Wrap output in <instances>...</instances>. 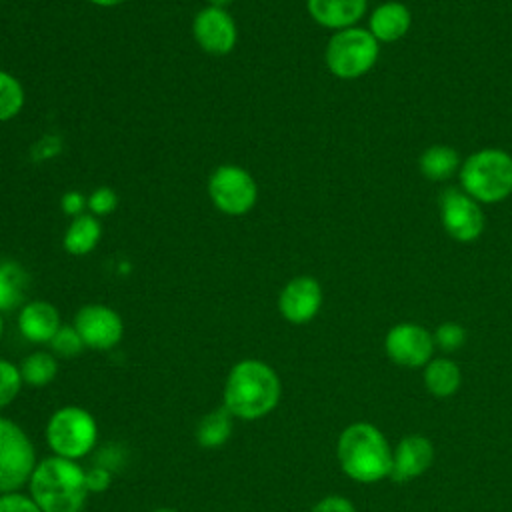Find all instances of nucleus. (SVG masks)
Returning a JSON list of instances; mask_svg holds the SVG:
<instances>
[{
	"instance_id": "obj_18",
	"label": "nucleus",
	"mask_w": 512,
	"mask_h": 512,
	"mask_svg": "<svg viewBox=\"0 0 512 512\" xmlns=\"http://www.w3.org/2000/svg\"><path fill=\"white\" fill-rule=\"evenodd\" d=\"M460 154L448 144H432L418 156V170L430 182H444L460 170Z\"/></svg>"
},
{
	"instance_id": "obj_5",
	"label": "nucleus",
	"mask_w": 512,
	"mask_h": 512,
	"mask_svg": "<svg viewBox=\"0 0 512 512\" xmlns=\"http://www.w3.org/2000/svg\"><path fill=\"white\" fill-rule=\"evenodd\" d=\"M44 436L54 456L82 460L98 442V424L86 408L70 404L50 414Z\"/></svg>"
},
{
	"instance_id": "obj_22",
	"label": "nucleus",
	"mask_w": 512,
	"mask_h": 512,
	"mask_svg": "<svg viewBox=\"0 0 512 512\" xmlns=\"http://www.w3.org/2000/svg\"><path fill=\"white\" fill-rule=\"evenodd\" d=\"M28 290L26 270L12 260L0 262V312L22 308Z\"/></svg>"
},
{
	"instance_id": "obj_19",
	"label": "nucleus",
	"mask_w": 512,
	"mask_h": 512,
	"mask_svg": "<svg viewBox=\"0 0 512 512\" xmlns=\"http://www.w3.org/2000/svg\"><path fill=\"white\" fill-rule=\"evenodd\" d=\"M102 238V226L100 220L94 214H80L72 218L70 226L64 232V250L72 256H84L92 252Z\"/></svg>"
},
{
	"instance_id": "obj_8",
	"label": "nucleus",
	"mask_w": 512,
	"mask_h": 512,
	"mask_svg": "<svg viewBox=\"0 0 512 512\" xmlns=\"http://www.w3.org/2000/svg\"><path fill=\"white\" fill-rule=\"evenodd\" d=\"M208 194L220 212L228 216H242L254 208L258 188L248 170L236 164H222L210 174Z\"/></svg>"
},
{
	"instance_id": "obj_20",
	"label": "nucleus",
	"mask_w": 512,
	"mask_h": 512,
	"mask_svg": "<svg viewBox=\"0 0 512 512\" xmlns=\"http://www.w3.org/2000/svg\"><path fill=\"white\" fill-rule=\"evenodd\" d=\"M462 384L460 366L450 358H432L424 366V386L436 398H448Z\"/></svg>"
},
{
	"instance_id": "obj_15",
	"label": "nucleus",
	"mask_w": 512,
	"mask_h": 512,
	"mask_svg": "<svg viewBox=\"0 0 512 512\" xmlns=\"http://www.w3.org/2000/svg\"><path fill=\"white\" fill-rule=\"evenodd\" d=\"M60 326L58 308L46 300L26 302L18 312V330L28 342L50 344Z\"/></svg>"
},
{
	"instance_id": "obj_14",
	"label": "nucleus",
	"mask_w": 512,
	"mask_h": 512,
	"mask_svg": "<svg viewBox=\"0 0 512 512\" xmlns=\"http://www.w3.org/2000/svg\"><path fill=\"white\" fill-rule=\"evenodd\" d=\"M434 462V446L422 434H408L392 448L390 478L394 482H408L422 476Z\"/></svg>"
},
{
	"instance_id": "obj_11",
	"label": "nucleus",
	"mask_w": 512,
	"mask_h": 512,
	"mask_svg": "<svg viewBox=\"0 0 512 512\" xmlns=\"http://www.w3.org/2000/svg\"><path fill=\"white\" fill-rule=\"evenodd\" d=\"M74 328L92 350H112L124 334L120 314L106 304L82 306L74 316Z\"/></svg>"
},
{
	"instance_id": "obj_32",
	"label": "nucleus",
	"mask_w": 512,
	"mask_h": 512,
	"mask_svg": "<svg viewBox=\"0 0 512 512\" xmlns=\"http://www.w3.org/2000/svg\"><path fill=\"white\" fill-rule=\"evenodd\" d=\"M60 206H62V212L68 214V216H80L84 214V208H88V198L76 190H70L62 196L60 200Z\"/></svg>"
},
{
	"instance_id": "obj_16",
	"label": "nucleus",
	"mask_w": 512,
	"mask_h": 512,
	"mask_svg": "<svg viewBox=\"0 0 512 512\" xmlns=\"http://www.w3.org/2000/svg\"><path fill=\"white\" fill-rule=\"evenodd\" d=\"M366 4L368 0H306L312 20L334 32L356 26L366 14Z\"/></svg>"
},
{
	"instance_id": "obj_34",
	"label": "nucleus",
	"mask_w": 512,
	"mask_h": 512,
	"mask_svg": "<svg viewBox=\"0 0 512 512\" xmlns=\"http://www.w3.org/2000/svg\"><path fill=\"white\" fill-rule=\"evenodd\" d=\"M210 6H218V8H226L232 0H208Z\"/></svg>"
},
{
	"instance_id": "obj_30",
	"label": "nucleus",
	"mask_w": 512,
	"mask_h": 512,
	"mask_svg": "<svg viewBox=\"0 0 512 512\" xmlns=\"http://www.w3.org/2000/svg\"><path fill=\"white\" fill-rule=\"evenodd\" d=\"M112 484V470L104 464H96L86 470V488L90 494L108 490Z\"/></svg>"
},
{
	"instance_id": "obj_17",
	"label": "nucleus",
	"mask_w": 512,
	"mask_h": 512,
	"mask_svg": "<svg viewBox=\"0 0 512 512\" xmlns=\"http://www.w3.org/2000/svg\"><path fill=\"white\" fill-rule=\"evenodd\" d=\"M410 26H412V14L408 6L394 0L378 4L368 18V30L380 44H392L404 38Z\"/></svg>"
},
{
	"instance_id": "obj_4",
	"label": "nucleus",
	"mask_w": 512,
	"mask_h": 512,
	"mask_svg": "<svg viewBox=\"0 0 512 512\" xmlns=\"http://www.w3.org/2000/svg\"><path fill=\"white\" fill-rule=\"evenodd\" d=\"M460 190L478 204H496L512 194V156L502 148H480L458 170Z\"/></svg>"
},
{
	"instance_id": "obj_21",
	"label": "nucleus",
	"mask_w": 512,
	"mask_h": 512,
	"mask_svg": "<svg viewBox=\"0 0 512 512\" xmlns=\"http://www.w3.org/2000/svg\"><path fill=\"white\" fill-rule=\"evenodd\" d=\"M232 422H234V416L224 406L206 412L196 424V430H194L196 442L206 450L224 446L232 436Z\"/></svg>"
},
{
	"instance_id": "obj_6",
	"label": "nucleus",
	"mask_w": 512,
	"mask_h": 512,
	"mask_svg": "<svg viewBox=\"0 0 512 512\" xmlns=\"http://www.w3.org/2000/svg\"><path fill=\"white\" fill-rule=\"evenodd\" d=\"M380 54V42L368 28L352 26L330 36L324 52L328 70L340 80H356L368 74Z\"/></svg>"
},
{
	"instance_id": "obj_25",
	"label": "nucleus",
	"mask_w": 512,
	"mask_h": 512,
	"mask_svg": "<svg viewBox=\"0 0 512 512\" xmlns=\"http://www.w3.org/2000/svg\"><path fill=\"white\" fill-rule=\"evenodd\" d=\"M86 348L82 336L78 334V330L74 328V324H62L60 330L54 334V338L50 340V350L52 354L58 358H76L82 354V350Z\"/></svg>"
},
{
	"instance_id": "obj_24",
	"label": "nucleus",
	"mask_w": 512,
	"mask_h": 512,
	"mask_svg": "<svg viewBox=\"0 0 512 512\" xmlns=\"http://www.w3.org/2000/svg\"><path fill=\"white\" fill-rule=\"evenodd\" d=\"M24 106V88L8 72L0 70V122L12 120Z\"/></svg>"
},
{
	"instance_id": "obj_33",
	"label": "nucleus",
	"mask_w": 512,
	"mask_h": 512,
	"mask_svg": "<svg viewBox=\"0 0 512 512\" xmlns=\"http://www.w3.org/2000/svg\"><path fill=\"white\" fill-rule=\"evenodd\" d=\"M92 4H96V6H118V4H122V2H126V0H90Z\"/></svg>"
},
{
	"instance_id": "obj_35",
	"label": "nucleus",
	"mask_w": 512,
	"mask_h": 512,
	"mask_svg": "<svg viewBox=\"0 0 512 512\" xmlns=\"http://www.w3.org/2000/svg\"><path fill=\"white\" fill-rule=\"evenodd\" d=\"M152 512H180V510H176V508H156V510H152Z\"/></svg>"
},
{
	"instance_id": "obj_12",
	"label": "nucleus",
	"mask_w": 512,
	"mask_h": 512,
	"mask_svg": "<svg viewBox=\"0 0 512 512\" xmlns=\"http://www.w3.org/2000/svg\"><path fill=\"white\" fill-rule=\"evenodd\" d=\"M192 34L204 52L216 56L228 54L236 46L238 38L234 18L226 12V8L218 6H206L194 16Z\"/></svg>"
},
{
	"instance_id": "obj_23",
	"label": "nucleus",
	"mask_w": 512,
	"mask_h": 512,
	"mask_svg": "<svg viewBox=\"0 0 512 512\" xmlns=\"http://www.w3.org/2000/svg\"><path fill=\"white\" fill-rule=\"evenodd\" d=\"M22 382L30 388H44L48 386L58 374V358L52 352H32L20 364Z\"/></svg>"
},
{
	"instance_id": "obj_27",
	"label": "nucleus",
	"mask_w": 512,
	"mask_h": 512,
	"mask_svg": "<svg viewBox=\"0 0 512 512\" xmlns=\"http://www.w3.org/2000/svg\"><path fill=\"white\" fill-rule=\"evenodd\" d=\"M432 336L434 344L444 352H454L466 342V330L458 322H442Z\"/></svg>"
},
{
	"instance_id": "obj_2",
	"label": "nucleus",
	"mask_w": 512,
	"mask_h": 512,
	"mask_svg": "<svg viewBox=\"0 0 512 512\" xmlns=\"http://www.w3.org/2000/svg\"><path fill=\"white\" fill-rule=\"evenodd\" d=\"M28 494L42 512H82L90 494L86 468L78 460L46 456L38 460L28 480Z\"/></svg>"
},
{
	"instance_id": "obj_3",
	"label": "nucleus",
	"mask_w": 512,
	"mask_h": 512,
	"mask_svg": "<svg viewBox=\"0 0 512 512\" xmlns=\"http://www.w3.org/2000/svg\"><path fill=\"white\" fill-rule=\"evenodd\" d=\"M336 458L342 472L360 484H374L390 476L392 448L370 422H354L340 432Z\"/></svg>"
},
{
	"instance_id": "obj_7",
	"label": "nucleus",
	"mask_w": 512,
	"mask_h": 512,
	"mask_svg": "<svg viewBox=\"0 0 512 512\" xmlns=\"http://www.w3.org/2000/svg\"><path fill=\"white\" fill-rule=\"evenodd\" d=\"M36 464V448L28 432L14 420L0 416V494L28 486Z\"/></svg>"
},
{
	"instance_id": "obj_29",
	"label": "nucleus",
	"mask_w": 512,
	"mask_h": 512,
	"mask_svg": "<svg viewBox=\"0 0 512 512\" xmlns=\"http://www.w3.org/2000/svg\"><path fill=\"white\" fill-rule=\"evenodd\" d=\"M0 512H42L30 494L20 490L0 494Z\"/></svg>"
},
{
	"instance_id": "obj_10",
	"label": "nucleus",
	"mask_w": 512,
	"mask_h": 512,
	"mask_svg": "<svg viewBox=\"0 0 512 512\" xmlns=\"http://www.w3.org/2000/svg\"><path fill=\"white\" fill-rule=\"evenodd\" d=\"M434 336L416 322L394 324L384 336L388 358L404 368H424L434 354Z\"/></svg>"
},
{
	"instance_id": "obj_31",
	"label": "nucleus",
	"mask_w": 512,
	"mask_h": 512,
	"mask_svg": "<svg viewBox=\"0 0 512 512\" xmlns=\"http://www.w3.org/2000/svg\"><path fill=\"white\" fill-rule=\"evenodd\" d=\"M310 512H356V508L348 498L340 494H330L318 500Z\"/></svg>"
},
{
	"instance_id": "obj_28",
	"label": "nucleus",
	"mask_w": 512,
	"mask_h": 512,
	"mask_svg": "<svg viewBox=\"0 0 512 512\" xmlns=\"http://www.w3.org/2000/svg\"><path fill=\"white\" fill-rule=\"evenodd\" d=\"M118 206V196L112 188L108 186H100L96 188L90 196H88V210L94 216H106L110 212H114Z\"/></svg>"
},
{
	"instance_id": "obj_1",
	"label": "nucleus",
	"mask_w": 512,
	"mask_h": 512,
	"mask_svg": "<svg viewBox=\"0 0 512 512\" xmlns=\"http://www.w3.org/2000/svg\"><path fill=\"white\" fill-rule=\"evenodd\" d=\"M282 382L276 370L256 358L236 362L224 382L222 406L238 420H260L280 402Z\"/></svg>"
},
{
	"instance_id": "obj_36",
	"label": "nucleus",
	"mask_w": 512,
	"mask_h": 512,
	"mask_svg": "<svg viewBox=\"0 0 512 512\" xmlns=\"http://www.w3.org/2000/svg\"><path fill=\"white\" fill-rule=\"evenodd\" d=\"M2 332H4V320H2V312H0V338H2Z\"/></svg>"
},
{
	"instance_id": "obj_26",
	"label": "nucleus",
	"mask_w": 512,
	"mask_h": 512,
	"mask_svg": "<svg viewBox=\"0 0 512 512\" xmlns=\"http://www.w3.org/2000/svg\"><path fill=\"white\" fill-rule=\"evenodd\" d=\"M22 386L24 382H22L20 368L10 360L0 358V410H4L16 400Z\"/></svg>"
},
{
	"instance_id": "obj_13",
	"label": "nucleus",
	"mask_w": 512,
	"mask_h": 512,
	"mask_svg": "<svg viewBox=\"0 0 512 512\" xmlns=\"http://www.w3.org/2000/svg\"><path fill=\"white\" fill-rule=\"evenodd\" d=\"M322 306V286L314 276H296L284 284L278 296V310L290 324L310 322Z\"/></svg>"
},
{
	"instance_id": "obj_9",
	"label": "nucleus",
	"mask_w": 512,
	"mask_h": 512,
	"mask_svg": "<svg viewBox=\"0 0 512 512\" xmlns=\"http://www.w3.org/2000/svg\"><path fill=\"white\" fill-rule=\"evenodd\" d=\"M440 222L444 232L462 244L478 240L484 232L482 206L464 190L448 188L440 196Z\"/></svg>"
}]
</instances>
